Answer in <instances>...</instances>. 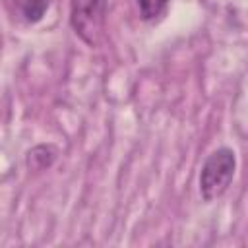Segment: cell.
<instances>
[{
	"label": "cell",
	"instance_id": "1",
	"mask_svg": "<svg viewBox=\"0 0 248 248\" xmlns=\"http://www.w3.org/2000/svg\"><path fill=\"white\" fill-rule=\"evenodd\" d=\"M236 172V155L231 147H219L215 151H211L200 170V196L203 202H215L217 198H221Z\"/></svg>",
	"mask_w": 248,
	"mask_h": 248
},
{
	"label": "cell",
	"instance_id": "2",
	"mask_svg": "<svg viewBox=\"0 0 248 248\" xmlns=\"http://www.w3.org/2000/svg\"><path fill=\"white\" fill-rule=\"evenodd\" d=\"M108 0H70V25L89 46H99L105 37Z\"/></svg>",
	"mask_w": 248,
	"mask_h": 248
},
{
	"label": "cell",
	"instance_id": "3",
	"mask_svg": "<svg viewBox=\"0 0 248 248\" xmlns=\"http://www.w3.org/2000/svg\"><path fill=\"white\" fill-rule=\"evenodd\" d=\"M58 157V149L50 143H39L27 153V167L31 170H45L52 167V163Z\"/></svg>",
	"mask_w": 248,
	"mask_h": 248
},
{
	"label": "cell",
	"instance_id": "4",
	"mask_svg": "<svg viewBox=\"0 0 248 248\" xmlns=\"http://www.w3.org/2000/svg\"><path fill=\"white\" fill-rule=\"evenodd\" d=\"M170 0H136L140 17L143 21H155L161 16H165Z\"/></svg>",
	"mask_w": 248,
	"mask_h": 248
},
{
	"label": "cell",
	"instance_id": "5",
	"mask_svg": "<svg viewBox=\"0 0 248 248\" xmlns=\"http://www.w3.org/2000/svg\"><path fill=\"white\" fill-rule=\"evenodd\" d=\"M50 2L52 0H23V6H21L23 19L27 23H39L48 12Z\"/></svg>",
	"mask_w": 248,
	"mask_h": 248
}]
</instances>
